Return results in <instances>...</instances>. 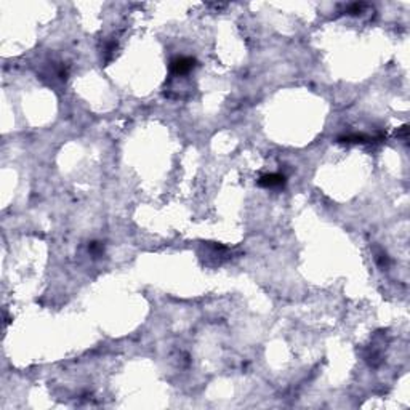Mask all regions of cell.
Masks as SVG:
<instances>
[{"label":"cell","mask_w":410,"mask_h":410,"mask_svg":"<svg viewBox=\"0 0 410 410\" xmlns=\"http://www.w3.org/2000/svg\"><path fill=\"white\" fill-rule=\"evenodd\" d=\"M194 66H196V59L194 58L180 56V58H175L170 63V71H172V74H175V76H184V74L191 73Z\"/></svg>","instance_id":"obj_1"},{"label":"cell","mask_w":410,"mask_h":410,"mask_svg":"<svg viewBox=\"0 0 410 410\" xmlns=\"http://www.w3.org/2000/svg\"><path fill=\"white\" fill-rule=\"evenodd\" d=\"M258 184L263 188H281L285 184V177L281 173H271V175H264L258 180Z\"/></svg>","instance_id":"obj_2"},{"label":"cell","mask_w":410,"mask_h":410,"mask_svg":"<svg viewBox=\"0 0 410 410\" xmlns=\"http://www.w3.org/2000/svg\"><path fill=\"white\" fill-rule=\"evenodd\" d=\"M90 250L93 252L95 255H98V253L102 252V247H101V245H98V242H93V244L90 245Z\"/></svg>","instance_id":"obj_3"}]
</instances>
